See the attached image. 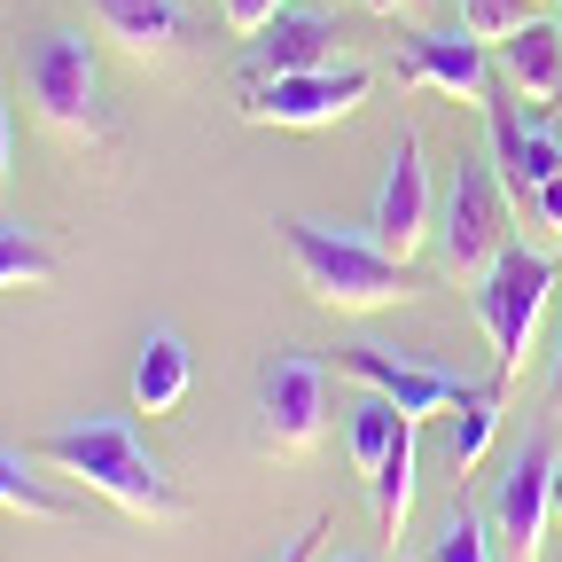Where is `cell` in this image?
<instances>
[{"label": "cell", "mask_w": 562, "mask_h": 562, "mask_svg": "<svg viewBox=\"0 0 562 562\" xmlns=\"http://www.w3.org/2000/svg\"><path fill=\"white\" fill-rule=\"evenodd\" d=\"M492 430H501V391H469L453 406V422H446V461L453 469H476L484 446H492Z\"/></svg>", "instance_id": "cell-22"}, {"label": "cell", "mask_w": 562, "mask_h": 562, "mask_svg": "<svg viewBox=\"0 0 562 562\" xmlns=\"http://www.w3.org/2000/svg\"><path fill=\"white\" fill-rule=\"evenodd\" d=\"M430 562H501V531H492V508H446L438 539H430Z\"/></svg>", "instance_id": "cell-20"}, {"label": "cell", "mask_w": 562, "mask_h": 562, "mask_svg": "<svg viewBox=\"0 0 562 562\" xmlns=\"http://www.w3.org/2000/svg\"><path fill=\"white\" fill-rule=\"evenodd\" d=\"M554 414H562V328H554Z\"/></svg>", "instance_id": "cell-28"}, {"label": "cell", "mask_w": 562, "mask_h": 562, "mask_svg": "<svg viewBox=\"0 0 562 562\" xmlns=\"http://www.w3.org/2000/svg\"><path fill=\"white\" fill-rule=\"evenodd\" d=\"M328 430V360L321 351H273L258 368V446L273 461H305Z\"/></svg>", "instance_id": "cell-6"}, {"label": "cell", "mask_w": 562, "mask_h": 562, "mask_svg": "<svg viewBox=\"0 0 562 562\" xmlns=\"http://www.w3.org/2000/svg\"><path fill=\"white\" fill-rule=\"evenodd\" d=\"M40 461L63 469V476H79L87 492H102L110 508H125L140 524H188L180 484L157 469L149 446H140L133 414H70V422H55V430L40 438Z\"/></svg>", "instance_id": "cell-1"}, {"label": "cell", "mask_w": 562, "mask_h": 562, "mask_svg": "<svg viewBox=\"0 0 562 562\" xmlns=\"http://www.w3.org/2000/svg\"><path fill=\"white\" fill-rule=\"evenodd\" d=\"M24 94H32L40 125L63 133V140H102V133H110L94 40L70 32V24H55V32H40V40L24 47Z\"/></svg>", "instance_id": "cell-4"}, {"label": "cell", "mask_w": 562, "mask_h": 562, "mask_svg": "<svg viewBox=\"0 0 562 562\" xmlns=\"http://www.w3.org/2000/svg\"><path fill=\"white\" fill-rule=\"evenodd\" d=\"M336 63V16L328 9H281L243 47V79H281V70H321Z\"/></svg>", "instance_id": "cell-13"}, {"label": "cell", "mask_w": 562, "mask_h": 562, "mask_svg": "<svg viewBox=\"0 0 562 562\" xmlns=\"http://www.w3.org/2000/svg\"><path fill=\"white\" fill-rule=\"evenodd\" d=\"M554 133H562V117H554Z\"/></svg>", "instance_id": "cell-33"}, {"label": "cell", "mask_w": 562, "mask_h": 562, "mask_svg": "<svg viewBox=\"0 0 562 562\" xmlns=\"http://www.w3.org/2000/svg\"><path fill=\"white\" fill-rule=\"evenodd\" d=\"M281 9H290V0H220V16H227V24H235L243 40H250V32H266V24H273Z\"/></svg>", "instance_id": "cell-24"}, {"label": "cell", "mask_w": 562, "mask_h": 562, "mask_svg": "<svg viewBox=\"0 0 562 562\" xmlns=\"http://www.w3.org/2000/svg\"><path fill=\"white\" fill-rule=\"evenodd\" d=\"M554 110H562V87H554Z\"/></svg>", "instance_id": "cell-32"}, {"label": "cell", "mask_w": 562, "mask_h": 562, "mask_svg": "<svg viewBox=\"0 0 562 562\" xmlns=\"http://www.w3.org/2000/svg\"><path fill=\"white\" fill-rule=\"evenodd\" d=\"M414 461H422V414L398 422V446H391L383 469L368 476V484H375V524H383L391 547H398V531H406V516H414Z\"/></svg>", "instance_id": "cell-17"}, {"label": "cell", "mask_w": 562, "mask_h": 562, "mask_svg": "<svg viewBox=\"0 0 562 562\" xmlns=\"http://www.w3.org/2000/svg\"><path fill=\"white\" fill-rule=\"evenodd\" d=\"M281 243H290V266L305 281V297L328 305V313H383V305L414 297V266L375 250L368 235H344L328 220H290Z\"/></svg>", "instance_id": "cell-2"}, {"label": "cell", "mask_w": 562, "mask_h": 562, "mask_svg": "<svg viewBox=\"0 0 562 562\" xmlns=\"http://www.w3.org/2000/svg\"><path fill=\"white\" fill-rule=\"evenodd\" d=\"M0 516H32V524H70L79 508L63 501V492L47 484V476H32V461L0 438Z\"/></svg>", "instance_id": "cell-18"}, {"label": "cell", "mask_w": 562, "mask_h": 562, "mask_svg": "<svg viewBox=\"0 0 562 562\" xmlns=\"http://www.w3.org/2000/svg\"><path fill=\"white\" fill-rule=\"evenodd\" d=\"M554 516H562V469H554Z\"/></svg>", "instance_id": "cell-30"}, {"label": "cell", "mask_w": 562, "mask_h": 562, "mask_svg": "<svg viewBox=\"0 0 562 562\" xmlns=\"http://www.w3.org/2000/svg\"><path fill=\"white\" fill-rule=\"evenodd\" d=\"M398 406L383 398V391H368L360 406H351V422H344V446H351V469H360V476H375L383 469V453L398 446Z\"/></svg>", "instance_id": "cell-19"}, {"label": "cell", "mask_w": 562, "mask_h": 562, "mask_svg": "<svg viewBox=\"0 0 562 562\" xmlns=\"http://www.w3.org/2000/svg\"><path fill=\"white\" fill-rule=\"evenodd\" d=\"M321 562H368V554H321Z\"/></svg>", "instance_id": "cell-31"}, {"label": "cell", "mask_w": 562, "mask_h": 562, "mask_svg": "<svg viewBox=\"0 0 562 562\" xmlns=\"http://www.w3.org/2000/svg\"><path fill=\"white\" fill-rule=\"evenodd\" d=\"M531 9H539V0H531Z\"/></svg>", "instance_id": "cell-34"}, {"label": "cell", "mask_w": 562, "mask_h": 562, "mask_svg": "<svg viewBox=\"0 0 562 562\" xmlns=\"http://www.w3.org/2000/svg\"><path fill=\"white\" fill-rule=\"evenodd\" d=\"M9 165H16V117H9V102H0V188H9Z\"/></svg>", "instance_id": "cell-27"}, {"label": "cell", "mask_w": 562, "mask_h": 562, "mask_svg": "<svg viewBox=\"0 0 562 562\" xmlns=\"http://www.w3.org/2000/svg\"><path fill=\"white\" fill-rule=\"evenodd\" d=\"M368 70L360 63H321V70H281V79H243V117L250 125H290V133H313V125H336L344 110L368 102Z\"/></svg>", "instance_id": "cell-7"}, {"label": "cell", "mask_w": 562, "mask_h": 562, "mask_svg": "<svg viewBox=\"0 0 562 562\" xmlns=\"http://www.w3.org/2000/svg\"><path fill=\"white\" fill-rule=\"evenodd\" d=\"M501 79H508L524 102H554V87H562V24L531 16L524 32H508V40H501Z\"/></svg>", "instance_id": "cell-16"}, {"label": "cell", "mask_w": 562, "mask_h": 562, "mask_svg": "<svg viewBox=\"0 0 562 562\" xmlns=\"http://www.w3.org/2000/svg\"><path fill=\"white\" fill-rule=\"evenodd\" d=\"M469 305L492 336V360H501V383L524 375V360L539 351V328H547V305H554V258L547 250H524L508 243L476 281H469Z\"/></svg>", "instance_id": "cell-3"}, {"label": "cell", "mask_w": 562, "mask_h": 562, "mask_svg": "<svg viewBox=\"0 0 562 562\" xmlns=\"http://www.w3.org/2000/svg\"><path fill=\"white\" fill-rule=\"evenodd\" d=\"M398 79L406 87H438L453 102H484L492 94V40H476L469 24H453V32L414 24L398 40Z\"/></svg>", "instance_id": "cell-12"}, {"label": "cell", "mask_w": 562, "mask_h": 562, "mask_svg": "<svg viewBox=\"0 0 562 562\" xmlns=\"http://www.w3.org/2000/svg\"><path fill=\"white\" fill-rule=\"evenodd\" d=\"M476 110H484V157L501 165V180H508L516 203H531V188H539L547 172H562V133H554V125H531L516 87H492Z\"/></svg>", "instance_id": "cell-11"}, {"label": "cell", "mask_w": 562, "mask_h": 562, "mask_svg": "<svg viewBox=\"0 0 562 562\" xmlns=\"http://www.w3.org/2000/svg\"><path fill=\"white\" fill-rule=\"evenodd\" d=\"M461 24H469L476 40L501 47L508 32H524V24H531V0H461Z\"/></svg>", "instance_id": "cell-23"}, {"label": "cell", "mask_w": 562, "mask_h": 562, "mask_svg": "<svg viewBox=\"0 0 562 562\" xmlns=\"http://www.w3.org/2000/svg\"><path fill=\"white\" fill-rule=\"evenodd\" d=\"M375 9H383V16H414V9H422V0H375Z\"/></svg>", "instance_id": "cell-29"}, {"label": "cell", "mask_w": 562, "mask_h": 562, "mask_svg": "<svg viewBox=\"0 0 562 562\" xmlns=\"http://www.w3.org/2000/svg\"><path fill=\"white\" fill-rule=\"evenodd\" d=\"M94 9V32L102 40H117L133 63H157V55H180L188 47V9L180 0H87Z\"/></svg>", "instance_id": "cell-14"}, {"label": "cell", "mask_w": 562, "mask_h": 562, "mask_svg": "<svg viewBox=\"0 0 562 562\" xmlns=\"http://www.w3.org/2000/svg\"><path fill=\"white\" fill-rule=\"evenodd\" d=\"M336 368H344L351 383L383 391L398 414H438V406H461V398L476 391L469 375H453V368H438V360H414V351H398V344H344Z\"/></svg>", "instance_id": "cell-10"}, {"label": "cell", "mask_w": 562, "mask_h": 562, "mask_svg": "<svg viewBox=\"0 0 562 562\" xmlns=\"http://www.w3.org/2000/svg\"><path fill=\"white\" fill-rule=\"evenodd\" d=\"M531 211H539V220H547V227L562 235V172H547V180L531 188Z\"/></svg>", "instance_id": "cell-26"}, {"label": "cell", "mask_w": 562, "mask_h": 562, "mask_svg": "<svg viewBox=\"0 0 562 562\" xmlns=\"http://www.w3.org/2000/svg\"><path fill=\"white\" fill-rule=\"evenodd\" d=\"M195 383V351L180 328H149L133 351V414H172Z\"/></svg>", "instance_id": "cell-15"}, {"label": "cell", "mask_w": 562, "mask_h": 562, "mask_svg": "<svg viewBox=\"0 0 562 562\" xmlns=\"http://www.w3.org/2000/svg\"><path fill=\"white\" fill-rule=\"evenodd\" d=\"M554 438L531 430L508 469H501V492H492V531H501V554L508 562H539V539H547V516H554Z\"/></svg>", "instance_id": "cell-9"}, {"label": "cell", "mask_w": 562, "mask_h": 562, "mask_svg": "<svg viewBox=\"0 0 562 562\" xmlns=\"http://www.w3.org/2000/svg\"><path fill=\"white\" fill-rule=\"evenodd\" d=\"M508 180L492 157H461L453 180H446V203H438V250H446V273L453 281H476L492 258L508 250Z\"/></svg>", "instance_id": "cell-5"}, {"label": "cell", "mask_w": 562, "mask_h": 562, "mask_svg": "<svg viewBox=\"0 0 562 562\" xmlns=\"http://www.w3.org/2000/svg\"><path fill=\"white\" fill-rule=\"evenodd\" d=\"M55 266H63V258H55L24 220H0V290H47Z\"/></svg>", "instance_id": "cell-21"}, {"label": "cell", "mask_w": 562, "mask_h": 562, "mask_svg": "<svg viewBox=\"0 0 562 562\" xmlns=\"http://www.w3.org/2000/svg\"><path fill=\"white\" fill-rule=\"evenodd\" d=\"M430 235H438V188H430V165H422V140L398 133V140H391V165H383V180H375L368 243L414 266V250L430 243Z\"/></svg>", "instance_id": "cell-8"}, {"label": "cell", "mask_w": 562, "mask_h": 562, "mask_svg": "<svg viewBox=\"0 0 562 562\" xmlns=\"http://www.w3.org/2000/svg\"><path fill=\"white\" fill-rule=\"evenodd\" d=\"M321 539H328V516H313V524H305V531H297L290 547L273 554V562H321Z\"/></svg>", "instance_id": "cell-25"}]
</instances>
